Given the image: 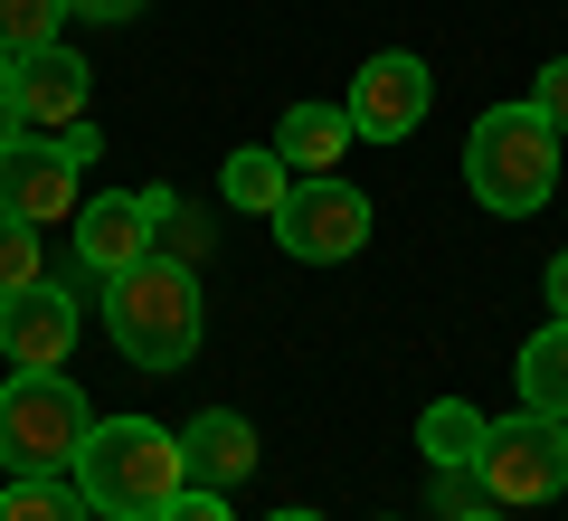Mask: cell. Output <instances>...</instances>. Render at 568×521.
Returning a JSON list of instances; mask_svg holds the SVG:
<instances>
[{
	"label": "cell",
	"instance_id": "6da1fadb",
	"mask_svg": "<svg viewBox=\"0 0 568 521\" xmlns=\"http://www.w3.org/2000/svg\"><path fill=\"white\" fill-rule=\"evenodd\" d=\"M77 493L95 502L104 521H152L171 493H190V464H181V437L152 418H95L77 445Z\"/></svg>",
	"mask_w": 568,
	"mask_h": 521
},
{
	"label": "cell",
	"instance_id": "7a4b0ae2",
	"mask_svg": "<svg viewBox=\"0 0 568 521\" xmlns=\"http://www.w3.org/2000/svg\"><path fill=\"white\" fill-rule=\"evenodd\" d=\"M559 142L568 133L540 104H493L465 133V190L493 219H530V209H549V190H559Z\"/></svg>",
	"mask_w": 568,
	"mask_h": 521
},
{
	"label": "cell",
	"instance_id": "3957f363",
	"mask_svg": "<svg viewBox=\"0 0 568 521\" xmlns=\"http://www.w3.org/2000/svg\"><path fill=\"white\" fill-rule=\"evenodd\" d=\"M104 332H114V351L133 370H190V351H200V275L171 257L104 275Z\"/></svg>",
	"mask_w": 568,
	"mask_h": 521
},
{
	"label": "cell",
	"instance_id": "277c9868",
	"mask_svg": "<svg viewBox=\"0 0 568 521\" xmlns=\"http://www.w3.org/2000/svg\"><path fill=\"white\" fill-rule=\"evenodd\" d=\"M85 427H95V408H85V389L67 370H20L0 389V464L10 474H67Z\"/></svg>",
	"mask_w": 568,
	"mask_h": 521
},
{
	"label": "cell",
	"instance_id": "5b68a950",
	"mask_svg": "<svg viewBox=\"0 0 568 521\" xmlns=\"http://www.w3.org/2000/svg\"><path fill=\"white\" fill-rule=\"evenodd\" d=\"M474 483H484V502H503V512L559 502V493H568V427H559V418H540V408L503 418V427L484 437V464H474Z\"/></svg>",
	"mask_w": 568,
	"mask_h": 521
},
{
	"label": "cell",
	"instance_id": "8992f818",
	"mask_svg": "<svg viewBox=\"0 0 568 521\" xmlns=\"http://www.w3.org/2000/svg\"><path fill=\"white\" fill-rule=\"evenodd\" d=\"M275 247L294 265H342V257H361L369 247V200L342 181V171H304V181L284 190V209H275Z\"/></svg>",
	"mask_w": 568,
	"mask_h": 521
},
{
	"label": "cell",
	"instance_id": "52a82bcc",
	"mask_svg": "<svg viewBox=\"0 0 568 521\" xmlns=\"http://www.w3.org/2000/svg\"><path fill=\"white\" fill-rule=\"evenodd\" d=\"M85 96H95V67L77 48H39V58L10 67V96H0V142H58L85 123Z\"/></svg>",
	"mask_w": 568,
	"mask_h": 521
},
{
	"label": "cell",
	"instance_id": "ba28073f",
	"mask_svg": "<svg viewBox=\"0 0 568 521\" xmlns=\"http://www.w3.org/2000/svg\"><path fill=\"white\" fill-rule=\"evenodd\" d=\"M426 104H436V77H426V58H407V48H379V58L351 77L342 114L361 142H407L426 123Z\"/></svg>",
	"mask_w": 568,
	"mask_h": 521
},
{
	"label": "cell",
	"instance_id": "9c48e42d",
	"mask_svg": "<svg viewBox=\"0 0 568 521\" xmlns=\"http://www.w3.org/2000/svg\"><path fill=\"white\" fill-rule=\"evenodd\" d=\"M67 228H77L85 275H123V265L152 257V228H162V181H152V190H104V200H85Z\"/></svg>",
	"mask_w": 568,
	"mask_h": 521
},
{
	"label": "cell",
	"instance_id": "30bf717a",
	"mask_svg": "<svg viewBox=\"0 0 568 521\" xmlns=\"http://www.w3.org/2000/svg\"><path fill=\"white\" fill-rule=\"evenodd\" d=\"M77 332H85L77 294H67V284H48V275L29 284V294L0 303V351H10V370H67Z\"/></svg>",
	"mask_w": 568,
	"mask_h": 521
},
{
	"label": "cell",
	"instance_id": "8fae6325",
	"mask_svg": "<svg viewBox=\"0 0 568 521\" xmlns=\"http://www.w3.org/2000/svg\"><path fill=\"white\" fill-rule=\"evenodd\" d=\"M77 181H85V171H67L58 142H0V209H10V219H29V228L77 219V209H85Z\"/></svg>",
	"mask_w": 568,
	"mask_h": 521
},
{
	"label": "cell",
	"instance_id": "7c38bea8",
	"mask_svg": "<svg viewBox=\"0 0 568 521\" xmlns=\"http://www.w3.org/2000/svg\"><path fill=\"white\" fill-rule=\"evenodd\" d=\"M181 464L200 493H237L246 474H256V418H237V408H200V418L181 427Z\"/></svg>",
	"mask_w": 568,
	"mask_h": 521
},
{
	"label": "cell",
	"instance_id": "4fadbf2b",
	"mask_svg": "<svg viewBox=\"0 0 568 521\" xmlns=\"http://www.w3.org/2000/svg\"><path fill=\"white\" fill-rule=\"evenodd\" d=\"M351 114L342 104H284V123H275V152H284V171H342V152H351Z\"/></svg>",
	"mask_w": 568,
	"mask_h": 521
},
{
	"label": "cell",
	"instance_id": "5bb4252c",
	"mask_svg": "<svg viewBox=\"0 0 568 521\" xmlns=\"http://www.w3.org/2000/svg\"><path fill=\"white\" fill-rule=\"evenodd\" d=\"M484 437H493V418L465 408V399H436L417 418V455L436 464V474H474V464H484Z\"/></svg>",
	"mask_w": 568,
	"mask_h": 521
},
{
	"label": "cell",
	"instance_id": "9a60e30c",
	"mask_svg": "<svg viewBox=\"0 0 568 521\" xmlns=\"http://www.w3.org/2000/svg\"><path fill=\"white\" fill-rule=\"evenodd\" d=\"M521 408H540V418L568 427V322L559 313L521 341Z\"/></svg>",
	"mask_w": 568,
	"mask_h": 521
},
{
	"label": "cell",
	"instance_id": "2e32d148",
	"mask_svg": "<svg viewBox=\"0 0 568 521\" xmlns=\"http://www.w3.org/2000/svg\"><path fill=\"white\" fill-rule=\"evenodd\" d=\"M0 521H95L77 474H10L0 483Z\"/></svg>",
	"mask_w": 568,
	"mask_h": 521
},
{
	"label": "cell",
	"instance_id": "e0dca14e",
	"mask_svg": "<svg viewBox=\"0 0 568 521\" xmlns=\"http://www.w3.org/2000/svg\"><path fill=\"white\" fill-rule=\"evenodd\" d=\"M219 190H227V209H256V219H275L294 181H284V152L265 142V152H227V181H219Z\"/></svg>",
	"mask_w": 568,
	"mask_h": 521
},
{
	"label": "cell",
	"instance_id": "ac0fdd59",
	"mask_svg": "<svg viewBox=\"0 0 568 521\" xmlns=\"http://www.w3.org/2000/svg\"><path fill=\"white\" fill-rule=\"evenodd\" d=\"M209 247H219L209 209H190L181 190H162V228H152V257H171V265H190V275H200V265H209Z\"/></svg>",
	"mask_w": 568,
	"mask_h": 521
},
{
	"label": "cell",
	"instance_id": "d6986e66",
	"mask_svg": "<svg viewBox=\"0 0 568 521\" xmlns=\"http://www.w3.org/2000/svg\"><path fill=\"white\" fill-rule=\"evenodd\" d=\"M58 20H67V0H0V58L20 67L39 48H58Z\"/></svg>",
	"mask_w": 568,
	"mask_h": 521
},
{
	"label": "cell",
	"instance_id": "ffe728a7",
	"mask_svg": "<svg viewBox=\"0 0 568 521\" xmlns=\"http://www.w3.org/2000/svg\"><path fill=\"white\" fill-rule=\"evenodd\" d=\"M39 275H48V257H39V228L0 209V303H10V294H29Z\"/></svg>",
	"mask_w": 568,
	"mask_h": 521
},
{
	"label": "cell",
	"instance_id": "44dd1931",
	"mask_svg": "<svg viewBox=\"0 0 568 521\" xmlns=\"http://www.w3.org/2000/svg\"><path fill=\"white\" fill-rule=\"evenodd\" d=\"M530 104H540V114H549V123L568 133V58H549V67H540V86H530Z\"/></svg>",
	"mask_w": 568,
	"mask_h": 521
},
{
	"label": "cell",
	"instance_id": "7402d4cb",
	"mask_svg": "<svg viewBox=\"0 0 568 521\" xmlns=\"http://www.w3.org/2000/svg\"><path fill=\"white\" fill-rule=\"evenodd\" d=\"M152 521H227V493H200V483H190V493H171Z\"/></svg>",
	"mask_w": 568,
	"mask_h": 521
},
{
	"label": "cell",
	"instance_id": "603a6c76",
	"mask_svg": "<svg viewBox=\"0 0 568 521\" xmlns=\"http://www.w3.org/2000/svg\"><path fill=\"white\" fill-rule=\"evenodd\" d=\"M95 152H104V133H95V123H77V133H58V161H67V171H95Z\"/></svg>",
	"mask_w": 568,
	"mask_h": 521
},
{
	"label": "cell",
	"instance_id": "cb8c5ba5",
	"mask_svg": "<svg viewBox=\"0 0 568 521\" xmlns=\"http://www.w3.org/2000/svg\"><path fill=\"white\" fill-rule=\"evenodd\" d=\"M67 10H77V20H133L142 0H67Z\"/></svg>",
	"mask_w": 568,
	"mask_h": 521
},
{
	"label": "cell",
	"instance_id": "d4e9b609",
	"mask_svg": "<svg viewBox=\"0 0 568 521\" xmlns=\"http://www.w3.org/2000/svg\"><path fill=\"white\" fill-rule=\"evenodd\" d=\"M549 313L568 322V247H559V257H549Z\"/></svg>",
	"mask_w": 568,
	"mask_h": 521
},
{
	"label": "cell",
	"instance_id": "484cf974",
	"mask_svg": "<svg viewBox=\"0 0 568 521\" xmlns=\"http://www.w3.org/2000/svg\"><path fill=\"white\" fill-rule=\"evenodd\" d=\"M455 521H511V512H503V502H465V512H455Z\"/></svg>",
	"mask_w": 568,
	"mask_h": 521
},
{
	"label": "cell",
	"instance_id": "4316f807",
	"mask_svg": "<svg viewBox=\"0 0 568 521\" xmlns=\"http://www.w3.org/2000/svg\"><path fill=\"white\" fill-rule=\"evenodd\" d=\"M275 521H323V512H275Z\"/></svg>",
	"mask_w": 568,
	"mask_h": 521
},
{
	"label": "cell",
	"instance_id": "83f0119b",
	"mask_svg": "<svg viewBox=\"0 0 568 521\" xmlns=\"http://www.w3.org/2000/svg\"><path fill=\"white\" fill-rule=\"evenodd\" d=\"M0 96H10V58H0Z\"/></svg>",
	"mask_w": 568,
	"mask_h": 521
}]
</instances>
